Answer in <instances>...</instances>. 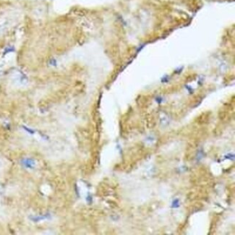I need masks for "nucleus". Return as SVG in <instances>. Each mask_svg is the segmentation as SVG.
Segmentation results:
<instances>
[{
	"mask_svg": "<svg viewBox=\"0 0 235 235\" xmlns=\"http://www.w3.org/2000/svg\"><path fill=\"white\" fill-rule=\"evenodd\" d=\"M23 167H25L27 169H33L36 165V162L35 161L32 159H24L21 161Z\"/></svg>",
	"mask_w": 235,
	"mask_h": 235,
	"instance_id": "obj_1",
	"label": "nucleus"
},
{
	"mask_svg": "<svg viewBox=\"0 0 235 235\" xmlns=\"http://www.w3.org/2000/svg\"><path fill=\"white\" fill-rule=\"evenodd\" d=\"M50 217H51V216L49 213H47L44 216H31V217H30V219H31V221H38L48 219Z\"/></svg>",
	"mask_w": 235,
	"mask_h": 235,
	"instance_id": "obj_2",
	"label": "nucleus"
},
{
	"mask_svg": "<svg viewBox=\"0 0 235 235\" xmlns=\"http://www.w3.org/2000/svg\"><path fill=\"white\" fill-rule=\"evenodd\" d=\"M14 51H15V48L12 47V46H9V47H7V48H6V49H4V52L3 53V54L5 55L6 54L9 53V52H14Z\"/></svg>",
	"mask_w": 235,
	"mask_h": 235,
	"instance_id": "obj_3",
	"label": "nucleus"
},
{
	"mask_svg": "<svg viewBox=\"0 0 235 235\" xmlns=\"http://www.w3.org/2000/svg\"><path fill=\"white\" fill-rule=\"evenodd\" d=\"M179 206V200L177 199H176L175 200L173 201V203H172V207L174 208H178Z\"/></svg>",
	"mask_w": 235,
	"mask_h": 235,
	"instance_id": "obj_4",
	"label": "nucleus"
},
{
	"mask_svg": "<svg viewBox=\"0 0 235 235\" xmlns=\"http://www.w3.org/2000/svg\"><path fill=\"white\" fill-rule=\"evenodd\" d=\"M23 128L25 129V130H26L27 132H28L29 133H30V134H33V133H34V131H33V130H32V129H29V128H28V127H25V126H23Z\"/></svg>",
	"mask_w": 235,
	"mask_h": 235,
	"instance_id": "obj_5",
	"label": "nucleus"
}]
</instances>
